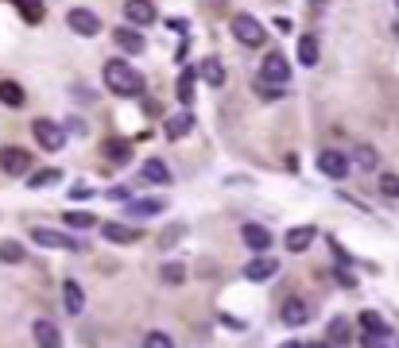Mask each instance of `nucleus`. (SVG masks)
I'll return each mask as SVG.
<instances>
[{
  "mask_svg": "<svg viewBox=\"0 0 399 348\" xmlns=\"http://www.w3.org/2000/svg\"><path fill=\"white\" fill-rule=\"evenodd\" d=\"M101 78H105L108 93H117V97H140V93L148 89V82H144V74H140V70H136L132 62H120V58L105 62Z\"/></svg>",
  "mask_w": 399,
  "mask_h": 348,
  "instance_id": "1",
  "label": "nucleus"
},
{
  "mask_svg": "<svg viewBox=\"0 0 399 348\" xmlns=\"http://www.w3.org/2000/svg\"><path fill=\"white\" fill-rule=\"evenodd\" d=\"M31 240L39 248H55V252H82V240L74 232H59V229H43V224H31Z\"/></svg>",
  "mask_w": 399,
  "mask_h": 348,
  "instance_id": "2",
  "label": "nucleus"
},
{
  "mask_svg": "<svg viewBox=\"0 0 399 348\" xmlns=\"http://www.w3.org/2000/svg\"><path fill=\"white\" fill-rule=\"evenodd\" d=\"M233 39L241 43V47H264L267 31H264V24H260L252 12H237L233 16Z\"/></svg>",
  "mask_w": 399,
  "mask_h": 348,
  "instance_id": "3",
  "label": "nucleus"
},
{
  "mask_svg": "<svg viewBox=\"0 0 399 348\" xmlns=\"http://www.w3.org/2000/svg\"><path fill=\"white\" fill-rule=\"evenodd\" d=\"M31 136H35V143H39L43 151H62V143H66V128L55 124V120H35Z\"/></svg>",
  "mask_w": 399,
  "mask_h": 348,
  "instance_id": "4",
  "label": "nucleus"
},
{
  "mask_svg": "<svg viewBox=\"0 0 399 348\" xmlns=\"http://www.w3.org/2000/svg\"><path fill=\"white\" fill-rule=\"evenodd\" d=\"M66 27L74 35H82V39H93V35H101V20L93 16L90 8H70L66 12Z\"/></svg>",
  "mask_w": 399,
  "mask_h": 348,
  "instance_id": "5",
  "label": "nucleus"
},
{
  "mask_svg": "<svg viewBox=\"0 0 399 348\" xmlns=\"http://www.w3.org/2000/svg\"><path fill=\"white\" fill-rule=\"evenodd\" d=\"M260 82H267V85H287V82H291V66H287V58H283V55H267L264 62H260Z\"/></svg>",
  "mask_w": 399,
  "mask_h": 348,
  "instance_id": "6",
  "label": "nucleus"
},
{
  "mask_svg": "<svg viewBox=\"0 0 399 348\" xmlns=\"http://www.w3.org/2000/svg\"><path fill=\"white\" fill-rule=\"evenodd\" d=\"M318 171L326 174V178H345L349 174V166H353V159L349 155H341V151H318Z\"/></svg>",
  "mask_w": 399,
  "mask_h": 348,
  "instance_id": "7",
  "label": "nucleus"
},
{
  "mask_svg": "<svg viewBox=\"0 0 399 348\" xmlns=\"http://www.w3.org/2000/svg\"><path fill=\"white\" fill-rule=\"evenodd\" d=\"M125 20L132 27H148V24H155V20H159V12H155L151 0H125Z\"/></svg>",
  "mask_w": 399,
  "mask_h": 348,
  "instance_id": "8",
  "label": "nucleus"
},
{
  "mask_svg": "<svg viewBox=\"0 0 399 348\" xmlns=\"http://www.w3.org/2000/svg\"><path fill=\"white\" fill-rule=\"evenodd\" d=\"M279 321L287 325V329H302V325L310 321V306H307V298H287V302H283Z\"/></svg>",
  "mask_w": 399,
  "mask_h": 348,
  "instance_id": "9",
  "label": "nucleus"
},
{
  "mask_svg": "<svg viewBox=\"0 0 399 348\" xmlns=\"http://www.w3.org/2000/svg\"><path fill=\"white\" fill-rule=\"evenodd\" d=\"M0 171L12 174V178H16V174H27L31 171V155H27L24 147H4L0 151Z\"/></svg>",
  "mask_w": 399,
  "mask_h": 348,
  "instance_id": "10",
  "label": "nucleus"
},
{
  "mask_svg": "<svg viewBox=\"0 0 399 348\" xmlns=\"http://www.w3.org/2000/svg\"><path fill=\"white\" fill-rule=\"evenodd\" d=\"M31 337H35L39 348H62V333H59V325L50 321V317H39V321L31 325Z\"/></svg>",
  "mask_w": 399,
  "mask_h": 348,
  "instance_id": "11",
  "label": "nucleus"
},
{
  "mask_svg": "<svg viewBox=\"0 0 399 348\" xmlns=\"http://www.w3.org/2000/svg\"><path fill=\"white\" fill-rule=\"evenodd\" d=\"M241 240H244V248H252L256 256H264V252L272 248V232H267L264 224L252 221V224H244V229H241Z\"/></svg>",
  "mask_w": 399,
  "mask_h": 348,
  "instance_id": "12",
  "label": "nucleus"
},
{
  "mask_svg": "<svg viewBox=\"0 0 399 348\" xmlns=\"http://www.w3.org/2000/svg\"><path fill=\"white\" fill-rule=\"evenodd\" d=\"M275 271H279V263H275L272 256H252L248 263H244V279L248 282H267Z\"/></svg>",
  "mask_w": 399,
  "mask_h": 348,
  "instance_id": "13",
  "label": "nucleus"
},
{
  "mask_svg": "<svg viewBox=\"0 0 399 348\" xmlns=\"http://www.w3.org/2000/svg\"><path fill=\"white\" fill-rule=\"evenodd\" d=\"M314 240H318V229H314V224H299V229H287V236H283L287 252H307Z\"/></svg>",
  "mask_w": 399,
  "mask_h": 348,
  "instance_id": "14",
  "label": "nucleus"
},
{
  "mask_svg": "<svg viewBox=\"0 0 399 348\" xmlns=\"http://www.w3.org/2000/svg\"><path fill=\"white\" fill-rule=\"evenodd\" d=\"M194 132V113H175V116H167V124H163V136L167 140H183V136Z\"/></svg>",
  "mask_w": 399,
  "mask_h": 348,
  "instance_id": "15",
  "label": "nucleus"
},
{
  "mask_svg": "<svg viewBox=\"0 0 399 348\" xmlns=\"http://www.w3.org/2000/svg\"><path fill=\"white\" fill-rule=\"evenodd\" d=\"M62 302H66V314H70V317L85 314V290L78 287L74 279H66V282H62Z\"/></svg>",
  "mask_w": 399,
  "mask_h": 348,
  "instance_id": "16",
  "label": "nucleus"
},
{
  "mask_svg": "<svg viewBox=\"0 0 399 348\" xmlns=\"http://www.w3.org/2000/svg\"><path fill=\"white\" fill-rule=\"evenodd\" d=\"M163 209H167L163 198H132V201L125 205V213H128V217H159Z\"/></svg>",
  "mask_w": 399,
  "mask_h": 348,
  "instance_id": "17",
  "label": "nucleus"
},
{
  "mask_svg": "<svg viewBox=\"0 0 399 348\" xmlns=\"http://www.w3.org/2000/svg\"><path fill=\"white\" fill-rule=\"evenodd\" d=\"M326 340H330L333 348H345L353 340V325H349V317H333L330 325H326Z\"/></svg>",
  "mask_w": 399,
  "mask_h": 348,
  "instance_id": "18",
  "label": "nucleus"
},
{
  "mask_svg": "<svg viewBox=\"0 0 399 348\" xmlns=\"http://www.w3.org/2000/svg\"><path fill=\"white\" fill-rule=\"evenodd\" d=\"M349 159H353V166L365 171V174H372L376 166H380V155H376V147H368V143H357V147L349 151Z\"/></svg>",
  "mask_w": 399,
  "mask_h": 348,
  "instance_id": "19",
  "label": "nucleus"
},
{
  "mask_svg": "<svg viewBox=\"0 0 399 348\" xmlns=\"http://www.w3.org/2000/svg\"><path fill=\"white\" fill-rule=\"evenodd\" d=\"M140 174L148 178V182H155V186H167V182H171V166H167L163 159H144Z\"/></svg>",
  "mask_w": 399,
  "mask_h": 348,
  "instance_id": "20",
  "label": "nucleus"
},
{
  "mask_svg": "<svg viewBox=\"0 0 399 348\" xmlns=\"http://www.w3.org/2000/svg\"><path fill=\"white\" fill-rule=\"evenodd\" d=\"M101 236H105V240H113V244H136L140 240V232L136 229H128V224H101Z\"/></svg>",
  "mask_w": 399,
  "mask_h": 348,
  "instance_id": "21",
  "label": "nucleus"
},
{
  "mask_svg": "<svg viewBox=\"0 0 399 348\" xmlns=\"http://www.w3.org/2000/svg\"><path fill=\"white\" fill-rule=\"evenodd\" d=\"M113 39H117V47L128 50V55H140V50H144V35L132 31V27H117V31H113Z\"/></svg>",
  "mask_w": 399,
  "mask_h": 348,
  "instance_id": "22",
  "label": "nucleus"
},
{
  "mask_svg": "<svg viewBox=\"0 0 399 348\" xmlns=\"http://www.w3.org/2000/svg\"><path fill=\"white\" fill-rule=\"evenodd\" d=\"M198 74H202V82L214 85V89H221V85H225V66L217 62V58H206V62L198 66Z\"/></svg>",
  "mask_w": 399,
  "mask_h": 348,
  "instance_id": "23",
  "label": "nucleus"
},
{
  "mask_svg": "<svg viewBox=\"0 0 399 348\" xmlns=\"http://www.w3.org/2000/svg\"><path fill=\"white\" fill-rule=\"evenodd\" d=\"M27 101L24 85L20 82H0V105H8V108H20Z\"/></svg>",
  "mask_w": 399,
  "mask_h": 348,
  "instance_id": "24",
  "label": "nucleus"
},
{
  "mask_svg": "<svg viewBox=\"0 0 399 348\" xmlns=\"http://www.w3.org/2000/svg\"><path fill=\"white\" fill-rule=\"evenodd\" d=\"M318 55H322V50H318V39L314 35H302L299 39V62L302 66H318Z\"/></svg>",
  "mask_w": 399,
  "mask_h": 348,
  "instance_id": "25",
  "label": "nucleus"
},
{
  "mask_svg": "<svg viewBox=\"0 0 399 348\" xmlns=\"http://www.w3.org/2000/svg\"><path fill=\"white\" fill-rule=\"evenodd\" d=\"M360 329H365V333H380V337H391L388 321H384L376 310H365V314H360Z\"/></svg>",
  "mask_w": 399,
  "mask_h": 348,
  "instance_id": "26",
  "label": "nucleus"
},
{
  "mask_svg": "<svg viewBox=\"0 0 399 348\" xmlns=\"http://www.w3.org/2000/svg\"><path fill=\"white\" fill-rule=\"evenodd\" d=\"M55 182H62V171H55V166L31 174V190H47V186H55Z\"/></svg>",
  "mask_w": 399,
  "mask_h": 348,
  "instance_id": "27",
  "label": "nucleus"
},
{
  "mask_svg": "<svg viewBox=\"0 0 399 348\" xmlns=\"http://www.w3.org/2000/svg\"><path fill=\"white\" fill-rule=\"evenodd\" d=\"M194 82H198L194 70H183V74H178V101H183V105H190V101H194Z\"/></svg>",
  "mask_w": 399,
  "mask_h": 348,
  "instance_id": "28",
  "label": "nucleus"
},
{
  "mask_svg": "<svg viewBox=\"0 0 399 348\" xmlns=\"http://www.w3.org/2000/svg\"><path fill=\"white\" fill-rule=\"evenodd\" d=\"M159 279H163L167 287H178V282H186V267H183V263H163Z\"/></svg>",
  "mask_w": 399,
  "mask_h": 348,
  "instance_id": "29",
  "label": "nucleus"
},
{
  "mask_svg": "<svg viewBox=\"0 0 399 348\" xmlns=\"http://www.w3.org/2000/svg\"><path fill=\"white\" fill-rule=\"evenodd\" d=\"M105 151H108V159H113V163H125V159L132 155V143H128V140H108Z\"/></svg>",
  "mask_w": 399,
  "mask_h": 348,
  "instance_id": "30",
  "label": "nucleus"
},
{
  "mask_svg": "<svg viewBox=\"0 0 399 348\" xmlns=\"http://www.w3.org/2000/svg\"><path fill=\"white\" fill-rule=\"evenodd\" d=\"M380 194L384 198H399V174H391V171L380 174Z\"/></svg>",
  "mask_w": 399,
  "mask_h": 348,
  "instance_id": "31",
  "label": "nucleus"
},
{
  "mask_svg": "<svg viewBox=\"0 0 399 348\" xmlns=\"http://www.w3.org/2000/svg\"><path fill=\"white\" fill-rule=\"evenodd\" d=\"M140 348H175V340H171V333H148V337H144V345Z\"/></svg>",
  "mask_w": 399,
  "mask_h": 348,
  "instance_id": "32",
  "label": "nucleus"
},
{
  "mask_svg": "<svg viewBox=\"0 0 399 348\" xmlns=\"http://www.w3.org/2000/svg\"><path fill=\"white\" fill-rule=\"evenodd\" d=\"M0 259H4V263H20V259H24V248H20L16 240H4L0 244Z\"/></svg>",
  "mask_w": 399,
  "mask_h": 348,
  "instance_id": "33",
  "label": "nucleus"
},
{
  "mask_svg": "<svg viewBox=\"0 0 399 348\" xmlns=\"http://www.w3.org/2000/svg\"><path fill=\"white\" fill-rule=\"evenodd\" d=\"M16 4H20V12H24L31 24H39V20H43V4H39V0H16Z\"/></svg>",
  "mask_w": 399,
  "mask_h": 348,
  "instance_id": "34",
  "label": "nucleus"
},
{
  "mask_svg": "<svg viewBox=\"0 0 399 348\" xmlns=\"http://www.w3.org/2000/svg\"><path fill=\"white\" fill-rule=\"evenodd\" d=\"M66 224H70V229H93V213L74 209V213H66Z\"/></svg>",
  "mask_w": 399,
  "mask_h": 348,
  "instance_id": "35",
  "label": "nucleus"
},
{
  "mask_svg": "<svg viewBox=\"0 0 399 348\" xmlns=\"http://www.w3.org/2000/svg\"><path fill=\"white\" fill-rule=\"evenodd\" d=\"M360 348H388V337H380V333H365V337H360Z\"/></svg>",
  "mask_w": 399,
  "mask_h": 348,
  "instance_id": "36",
  "label": "nucleus"
},
{
  "mask_svg": "<svg viewBox=\"0 0 399 348\" xmlns=\"http://www.w3.org/2000/svg\"><path fill=\"white\" fill-rule=\"evenodd\" d=\"M283 89H287V85H267V82H260V97H264V101L283 97Z\"/></svg>",
  "mask_w": 399,
  "mask_h": 348,
  "instance_id": "37",
  "label": "nucleus"
},
{
  "mask_svg": "<svg viewBox=\"0 0 399 348\" xmlns=\"http://www.w3.org/2000/svg\"><path fill=\"white\" fill-rule=\"evenodd\" d=\"M70 194H74V198H93V194H97V190H93V186H85V182H78V186H74V190H70Z\"/></svg>",
  "mask_w": 399,
  "mask_h": 348,
  "instance_id": "38",
  "label": "nucleus"
},
{
  "mask_svg": "<svg viewBox=\"0 0 399 348\" xmlns=\"http://www.w3.org/2000/svg\"><path fill=\"white\" fill-rule=\"evenodd\" d=\"M279 348H307V345H302V340H283Z\"/></svg>",
  "mask_w": 399,
  "mask_h": 348,
  "instance_id": "39",
  "label": "nucleus"
},
{
  "mask_svg": "<svg viewBox=\"0 0 399 348\" xmlns=\"http://www.w3.org/2000/svg\"><path fill=\"white\" fill-rule=\"evenodd\" d=\"M307 348H333V345H330V340H310Z\"/></svg>",
  "mask_w": 399,
  "mask_h": 348,
  "instance_id": "40",
  "label": "nucleus"
}]
</instances>
